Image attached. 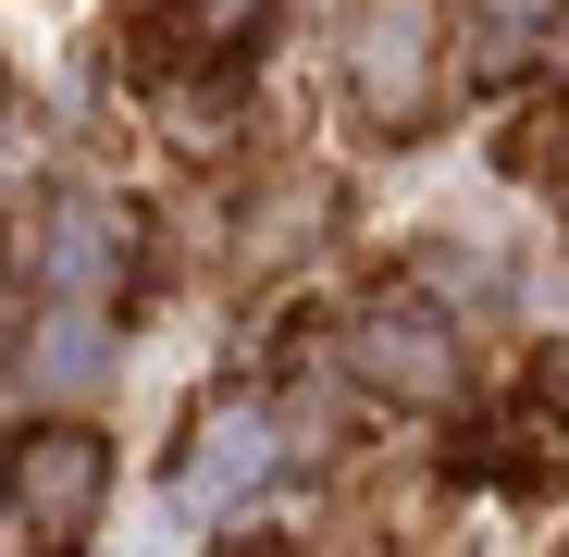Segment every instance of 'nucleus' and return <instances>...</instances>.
Here are the masks:
<instances>
[{
	"instance_id": "nucleus-1",
	"label": "nucleus",
	"mask_w": 569,
	"mask_h": 557,
	"mask_svg": "<svg viewBox=\"0 0 569 557\" xmlns=\"http://www.w3.org/2000/svg\"><path fill=\"white\" fill-rule=\"evenodd\" d=\"M347 87L371 125H421L446 87V13L433 0H359L347 13Z\"/></svg>"
},
{
	"instance_id": "nucleus-2",
	"label": "nucleus",
	"mask_w": 569,
	"mask_h": 557,
	"mask_svg": "<svg viewBox=\"0 0 569 557\" xmlns=\"http://www.w3.org/2000/svg\"><path fill=\"white\" fill-rule=\"evenodd\" d=\"M347 371L371 397H397V409H446L458 397V322L433 298H371L347 322Z\"/></svg>"
},
{
	"instance_id": "nucleus-3",
	"label": "nucleus",
	"mask_w": 569,
	"mask_h": 557,
	"mask_svg": "<svg viewBox=\"0 0 569 557\" xmlns=\"http://www.w3.org/2000/svg\"><path fill=\"white\" fill-rule=\"evenodd\" d=\"M272 458H284V421L272 409H211L199 421V458H186V508H199V520H236L260 484H272Z\"/></svg>"
},
{
	"instance_id": "nucleus-4",
	"label": "nucleus",
	"mask_w": 569,
	"mask_h": 557,
	"mask_svg": "<svg viewBox=\"0 0 569 557\" xmlns=\"http://www.w3.org/2000/svg\"><path fill=\"white\" fill-rule=\"evenodd\" d=\"M0 484H13L26 533H87V520H100V496H112V458H100V434H38Z\"/></svg>"
},
{
	"instance_id": "nucleus-5",
	"label": "nucleus",
	"mask_w": 569,
	"mask_h": 557,
	"mask_svg": "<svg viewBox=\"0 0 569 557\" xmlns=\"http://www.w3.org/2000/svg\"><path fill=\"white\" fill-rule=\"evenodd\" d=\"M38 272H50V298H112L124 286V211L112 199H50Z\"/></svg>"
},
{
	"instance_id": "nucleus-6",
	"label": "nucleus",
	"mask_w": 569,
	"mask_h": 557,
	"mask_svg": "<svg viewBox=\"0 0 569 557\" xmlns=\"http://www.w3.org/2000/svg\"><path fill=\"white\" fill-rule=\"evenodd\" d=\"M26 371H38V397H100V371H112L100 298H62V310L38 322V347H26Z\"/></svg>"
},
{
	"instance_id": "nucleus-7",
	"label": "nucleus",
	"mask_w": 569,
	"mask_h": 557,
	"mask_svg": "<svg viewBox=\"0 0 569 557\" xmlns=\"http://www.w3.org/2000/svg\"><path fill=\"white\" fill-rule=\"evenodd\" d=\"M458 38H470L483 74H520V62H545V38H557V0H458Z\"/></svg>"
},
{
	"instance_id": "nucleus-8",
	"label": "nucleus",
	"mask_w": 569,
	"mask_h": 557,
	"mask_svg": "<svg viewBox=\"0 0 569 557\" xmlns=\"http://www.w3.org/2000/svg\"><path fill=\"white\" fill-rule=\"evenodd\" d=\"M236 26H260V0H199V38L211 50H236Z\"/></svg>"
},
{
	"instance_id": "nucleus-9",
	"label": "nucleus",
	"mask_w": 569,
	"mask_h": 557,
	"mask_svg": "<svg viewBox=\"0 0 569 557\" xmlns=\"http://www.w3.org/2000/svg\"><path fill=\"white\" fill-rule=\"evenodd\" d=\"M0 310H13V260H0Z\"/></svg>"
}]
</instances>
